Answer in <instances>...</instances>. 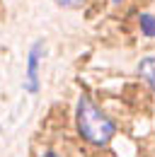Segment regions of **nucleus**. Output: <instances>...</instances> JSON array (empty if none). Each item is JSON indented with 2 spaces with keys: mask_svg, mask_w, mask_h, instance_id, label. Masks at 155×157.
Listing matches in <instances>:
<instances>
[{
  "mask_svg": "<svg viewBox=\"0 0 155 157\" xmlns=\"http://www.w3.org/2000/svg\"><path fill=\"white\" fill-rule=\"evenodd\" d=\"M41 48H44V44L37 41L32 46L29 56H27V82H24V87H27L29 94H37L39 92V60H41Z\"/></svg>",
  "mask_w": 155,
  "mask_h": 157,
  "instance_id": "f03ea898",
  "label": "nucleus"
},
{
  "mask_svg": "<svg viewBox=\"0 0 155 157\" xmlns=\"http://www.w3.org/2000/svg\"><path fill=\"white\" fill-rule=\"evenodd\" d=\"M141 32L145 36L155 39V17L153 15H141Z\"/></svg>",
  "mask_w": 155,
  "mask_h": 157,
  "instance_id": "20e7f679",
  "label": "nucleus"
},
{
  "mask_svg": "<svg viewBox=\"0 0 155 157\" xmlns=\"http://www.w3.org/2000/svg\"><path fill=\"white\" fill-rule=\"evenodd\" d=\"M114 2H121V0H114Z\"/></svg>",
  "mask_w": 155,
  "mask_h": 157,
  "instance_id": "0eeeda50",
  "label": "nucleus"
},
{
  "mask_svg": "<svg viewBox=\"0 0 155 157\" xmlns=\"http://www.w3.org/2000/svg\"><path fill=\"white\" fill-rule=\"evenodd\" d=\"M75 121H78L80 136L85 138L87 143H92V145H107L116 133L114 123L104 116L95 104L90 101V97H85V94L78 99Z\"/></svg>",
  "mask_w": 155,
  "mask_h": 157,
  "instance_id": "f257e3e1",
  "label": "nucleus"
},
{
  "mask_svg": "<svg viewBox=\"0 0 155 157\" xmlns=\"http://www.w3.org/2000/svg\"><path fill=\"white\" fill-rule=\"evenodd\" d=\"M138 75L155 87V58H143L138 65Z\"/></svg>",
  "mask_w": 155,
  "mask_h": 157,
  "instance_id": "7ed1b4c3",
  "label": "nucleus"
},
{
  "mask_svg": "<svg viewBox=\"0 0 155 157\" xmlns=\"http://www.w3.org/2000/svg\"><path fill=\"white\" fill-rule=\"evenodd\" d=\"M44 157H58V155H56V152H46Z\"/></svg>",
  "mask_w": 155,
  "mask_h": 157,
  "instance_id": "423d86ee",
  "label": "nucleus"
},
{
  "mask_svg": "<svg viewBox=\"0 0 155 157\" xmlns=\"http://www.w3.org/2000/svg\"><path fill=\"white\" fill-rule=\"evenodd\" d=\"M54 2H58L61 7H75V5H80L82 0H54Z\"/></svg>",
  "mask_w": 155,
  "mask_h": 157,
  "instance_id": "39448f33",
  "label": "nucleus"
}]
</instances>
